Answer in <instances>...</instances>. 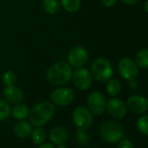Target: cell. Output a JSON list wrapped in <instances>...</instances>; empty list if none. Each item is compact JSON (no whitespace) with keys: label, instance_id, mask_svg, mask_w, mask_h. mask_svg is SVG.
Wrapping results in <instances>:
<instances>
[{"label":"cell","instance_id":"cell-8","mask_svg":"<svg viewBox=\"0 0 148 148\" xmlns=\"http://www.w3.org/2000/svg\"><path fill=\"white\" fill-rule=\"evenodd\" d=\"M87 108L94 115H102L106 110V100L104 94L99 91L92 92L87 97Z\"/></svg>","mask_w":148,"mask_h":148},{"label":"cell","instance_id":"cell-33","mask_svg":"<svg viewBox=\"0 0 148 148\" xmlns=\"http://www.w3.org/2000/svg\"><path fill=\"white\" fill-rule=\"evenodd\" d=\"M93 148H99V146H94Z\"/></svg>","mask_w":148,"mask_h":148},{"label":"cell","instance_id":"cell-32","mask_svg":"<svg viewBox=\"0 0 148 148\" xmlns=\"http://www.w3.org/2000/svg\"><path fill=\"white\" fill-rule=\"evenodd\" d=\"M58 148H68V147L65 146L64 145H58Z\"/></svg>","mask_w":148,"mask_h":148},{"label":"cell","instance_id":"cell-1","mask_svg":"<svg viewBox=\"0 0 148 148\" xmlns=\"http://www.w3.org/2000/svg\"><path fill=\"white\" fill-rule=\"evenodd\" d=\"M72 68L68 62L58 61L53 64L46 71V79L52 86H64L70 82L72 76Z\"/></svg>","mask_w":148,"mask_h":148},{"label":"cell","instance_id":"cell-3","mask_svg":"<svg viewBox=\"0 0 148 148\" xmlns=\"http://www.w3.org/2000/svg\"><path fill=\"white\" fill-rule=\"evenodd\" d=\"M99 135L104 141L110 144H116L123 138L124 129L119 122L108 119L100 125Z\"/></svg>","mask_w":148,"mask_h":148},{"label":"cell","instance_id":"cell-6","mask_svg":"<svg viewBox=\"0 0 148 148\" xmlns=\"http://www.w3.org/2000/svg\"><path fill=\"white\" fill-rule=\"evenodd\" d=\"M50 97L52 104L58 106H68L73 103L75 99V92L71 88L61 87L54 90Z\"/></svg>","mask_w":148,"mask_h":148},{"label":"cell","instance_id":"cell-14","mask_svg":"<svg viewBox=\"0 0 148 148\" xmlns=\"http://www.w3.org/2000/svg\"><path fill=\"white\" fill-rule=\"evenodd\" d=\"M3 94L5 100L11 104H18L22 102V100L24 99V92L19 87L16 86L15 85L6 86L4 89Z\"/></svg>","mask_w":148,"mask_h":148},{"label":"cell","instance_id":"cell-13","mask_svg":"<svg viewBox=\"0 0 148 148\" xmlns=\"http://www.w3.org/2000/svg\"><path fill=\"white\" fill-rule=\"evenodd\" d=\"M49 139L53 145H64L68 139V131L61 125L54 126L49 132Z\"/></svg>","mask_w":148,"mask_h":148},{"label":"cell","instance_id":"cell-24","mask_svg":"<svg viewBox=\"0 0 148 148\" xmlns=\"http://www.w3.org/2000/svg\"><path fill=\"white\" fill-rule=\"evenodd\" d=\"M137 128L142 134L148 136V114H142L137 121Z\"/></svg>","mask_w":148,"mask_h":148},{"label":"cell","instance_id":"cell-22","mask_svg":"<svg viewBox=\"0 0 148 148\" xmlns=\"http://www.w3.org/2000/svg\"><path fill=\"white\" fill-rule=\"evenodd\" d=\"M75 140L77 145L80 146H85L90 142V135L86 132V129L78 128L75 132Z\"/></svg>","mask_w":148,"mask_h":148},{"label":"cell","instance_id":"cell-23","mask_svg":"<svg viewBox=\"0 0 148 148\" xmlns=\"http://www.w3.org/2000/svg\"><path fill=\"white\" fill-rule=\"evenodd\" d=\"M11 114L12 108L9 103L5 99H0V121L8 119Z\"/></svg>","mask_w":148,"mask_h":148},{"label":"cell","instance_id":"cell-20","mask_svg":"<svg viewBox=\"0 0 148 148\" xmlns=\"http://www.w3.org/2000/svg\"><path fill=\"white\" fill-rule=\"evenodd\" d=\"M43 8L49 15H55L60 9L59 0H43Z\"/></svg>","mask_w":148,"mask_h":148},{"label":"cell","instance_id":"cell-5","mask_svg":"<svg viewBox=\"0 0 148 148\" xmlns=\"http://www.w3.org/2000/svg\"><path fill=\"white\" fill-rule=\"evenodd\" d=\"M92 75L91 71L85 68V67H79L75 71L72 72L71 79L74 84L79 90L86 91L88 90L92 84Z\"/></svg>","mask_w":148,"mask_h":148},{"label":"cell","instance_id":"cell-19","mask_svg":"<svg viewBox=\"0 0 148 148\" xmlns=\"http://www.w3.org/2000/svg\"><path fill=\"white\" fill-rule=\"evenodd\" d=\"M121 83L116 79H110L106 84V92L111 97L118 96L121 92Z\"/></svg>","mask_w":148,"mask_h":148},{"label":"cell","instance_id":"cell-21","mask_svg":"<svg viewBox=\"0 0 148 148\" xmlns=\"http://www.w3.org/2000/svg\"><path fill=\"white\" fill-rule=\"evenodd\" d=\"M31 136H32V142L35 145H38L43 144L46 138L45 131L42 128V126H36V128L32 130Z\"/></svg>","mask_w":148,"mask_h":148},{"label":"cell","instance_id":"cell-27","mask_svg":"<svg viewBox=\"0 0 148 148\" xmlns=\"http://www.w3.org/2000/svg\"><path fill=\"white\" fill-rule=\"evenodd\" d=\"M101 3L106 7H112L117 3V0H101Z\"/></svg>","mask_w":148,"mask_h":148},{"label":"cell","instance_id":"cell-9","mask_svg":"<svg viewBox=\"0 0 148 148\" xmlns=\"http://www.w3.org/2000/svg\"><path fill=\"white\" fill-rule=\"evenodd\" d=\"M88 60V51L81 45L72 47L67 55V62L71 67L79 68L86 64Z\"/></svg>","mask_w":148,"mask_h":148},{"label":"cell","instance_id":"cell-15","mask_svg":"<svg viewBox=\"0 0 148 148\" xmlns=\"http://www.w3.org/2000/svg\"><path fill=\"white\" fill-rule=\"evenodd\" d=\"M32 125L25 120H20L14 125V133L20 138H27L32 132Z\"/></svg>","mask_w":148,"mask_h":148},{"label":"cell","instance_id":"cell-30","mask_svg":"<svg viewBox=\"0 0 148 148\" xmlns=\"http://www.w3.org/2000/svg\"><path fill=\"white\" fill-rule=\"evenodd\" d=\"M121 1L125 4V5H135L137 4L139 0H121Z\"/></svg>","mask_w":148,"mask_h":148},{"label":"cell","instance_id":"cell-10","mask_svg":"<svg viewBox=\"0 0 148 148\" xmlns=\"http://www.w3.org/2000/svg\"><path fill=\"white\" fill-rule=\"evenodd\" d=\"M119 72L121 78L125 80L130 81L135 79L138 74V67L135 61L130 58H123L119 63Z\"/></svg>","mask_w":148,"mask_h":148},{"label":"cell","instance_id":"cell-7","mask_svg":"<svg viewBox=\"0 0 148 148\" xmlns=\"http://www.w3.org/2000/svg\"><path fill=\"white\" fill-rule=\"evenodd\" d=\"M72 121L77 128L88 129L93 121L92 113L87 107L78 106L72 112Z\"/></svg>","mask_w":148,"mask_h":148},{"label":"cell","instance_id":"cell-18","mask_svg":"<svg viewBox=\"0 0 148 148\" xmlns=\"http://www.w3.org/2000/svg\"><path fill=\"white\" fill-rule=\"evenodd\" d=\"M60 5L64 8V11L73 13L80 9L81 0H59Z\"/></svg>","mask_w":148,"mask_h":148},{"label":"cell","instance_id":"cell-2","mask_svg":"<svg viewBox=\"0 0 148 148\" xmlns=\"http://www.w3.org/2000/svg\"><path fill=\"white\" fill-rule=\"evenodd\" d=\"M54 113V104L48 101L40 102L30 110V123L34 126H43L51 120Z\"/></svg>","mask_w":148,"mask_h":148},{"label":"cell","instance_id":"cell-4","mask_svg":"<svg viewBox=\"0 0 148 148\" xmlns=\"http://www.w3.org/2000/svg\"><path fill=\"white\" fill-rule=\"evenodd\" d=\"M92 77L99 82H107L113 75V67L111 62L105 58H96L91 66Z\"/></svg>","mask_w":148,"mask_h":148},{"label":"cell","instance_id":"cell-28","mask_svg":"<svg viewBox=\"0 0 148 148\" xmlns=\"http://www.w3.org/2000/svg\"><path fill=\"white\" fill-rule=\"evenodd\" d=\"M129 87L132 90L136 89L138 87V82L136 81V79H132L129 81Z\"/></svg>","mask_w":148,"mask_h":148},{"label":"cell","instance_id":"cell-31","mask_svg":"<svg viewBox=\"0 0 148 148\" xmlns=\"http://www.w3.org/2000/svg\"><path fill=\"white\" fill-rule=\"evenodd\" d=\"M145 10L148 13V0H146L145 3Z\"/></svg>","mask_w":148,"mask_h":148},{"label":"cell","instance_id":"cell-25","mask_svg":"<svg viewBox=\"0 0 148 148\" xmlns=\"http://www.w3.org/2000/svg\"><path fill=\"white\" fill-rule=\"evenodd\" d=\"M3 83L6 86H13L16 84L17 82V75L15 74L14 71H6L4 74H3Z\"/></svg>","mask_w":148,"mask_h":148},{"label":"cell","instance_id":"cell-16","mask_svg":"<svg viewBox=\"0 0 148 148\" xmlns=\"http://www.w3.org/2000/svg\"><path fill=\"white\" fill-rule=\"evenodd\" d=\"M12 114L13 118L18 121L25 120V119L29 117L30 109L25 104L20 102V103L15 104L14 107L12 109Z\"/></svg>","mask_w":148,"mask_h":148},{"label":"cell","instance_id":"cell-12","mask_svg":"<svg viewBox=\"0 0 148 148\" xmlns=\"http://www.w3.org/2000/svg\"><path fill=\"white\" fill-rule=\"evenodd\" d=\"M106 110L108 113L116 119H123L127 112V107L125 102L114 97L106 102Z\"/></svg>","mask_w":148,"mask_h":148},{"label":"cell","instance_id":"cell-11","mask_svg":"<svg viewBox=\"0 0 148 148\" xmlns=\"http://www.w3.org/2000/svg\"><path fill=\"white\" fill-rule=\"evenodd\" d=\"M126 107L136 114H145L148 111V99L141 95L130 96L126 100Z\"/></svg>","mask_w":148,"mask_h":148},{"label":"cell","instance_id":"cell-26","mask_svg":"<svg viewBox=\"0 0 148 148\" xmlns=\"http://www.w3.org/2000/svg\"><path fill=\"white\" fill-rule=\"evenodd\" d=\"M117 148H133V144L128 138H122L119 142Z\"/></svg>","mask_w":148,"mask_h":148},{"label":"cell","instance_id":"cell-17","mask_svg":"<svg viewBox=\"0 0 148 148\" xmlns=\"http://www.w3.org/2000/svg\"><path fill=\"white\" fill-rule=\"evenodd\" d=\"M134 61L138 67L142 69H148V48L140 49L136 53Z\"/></svg>","mask_w":148,"mask_h":148},{"label":"cell","instance_id":"cell-29","mask_svg":"<svg viewBox=\"0 0 148 148\" xmlns=\"http://www.w3.org/2000/svg\"><path fill=\"white\" fill-rule=\"evenodd\" d=\"M38 148H55L54 145L52 144H50V143H43L41 145H39V146Z\"/></svg>","mask_w":148,"mask_h":148}]
</instances>
